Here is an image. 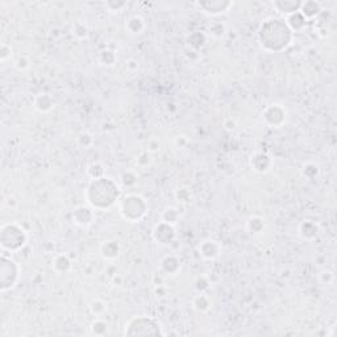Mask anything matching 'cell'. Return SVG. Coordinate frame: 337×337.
Listing matches in <instances>:
<instances>
[{
	"instance_id": "1",
	"label": "cell",
	"mask_w": 337,
	"mask_h": 337,
	"mask_svg": "<svg viewBox=\"0 0 337 337\" xmlns=\"http://www.w3.org/2000/svg\"><path fill=\"white\" fill-rule=\"evenodd\" d=\"M294 33L289 28L286 20L282 17H268L258 29L259 47L268 53H281L290 47Z\"/></svg>"
},
{
	"instance_id": "2",
	"label": "cell",
	"mask_w": 337,
	"mask_h": 337,
	"mask_svg": "<svg viewBox=\"0 0 337 337\" xmlns=\"http://www.w3.org/2000/svg\"><path fill=\"white\" fill-rule=\"evenodd\" d=\"M121 190L115 180L108 177L91 179L84 196L90 207L97 211H107L120 200Z\"/></svg>"
},
{
	"instance_id": "3",
	"label": "cell",
	"mask_w": 337,
	"mask_h": 337,
	"mask_svg": "<svg viewBox=\"0 0 337 337\" xmlns=\"http://www.w3.org/2000/svg\"><path fill=\"white\" fill-rule=\"evenodd\" d=\"M28 235L17 223H7L0 228V245L5 252L16 253L25 246Z\"/></svg>"
},
{
	"instance_id": "4",
	"label": "cell",
	"mask_w": 337,
	"mask_h": 337,
	"mask_svg": "<svg viewBox=\"0 0 337 337\" xmlns=\"http://www.w3.org/2000/svg\"><path fill=\"white\" fill-rule=\"evenodd\" d=\"M146 200L139 194H128L119 200V212L124 220L139 223L148 212Z\"/></svg>"
},
{
	"instance_id": "5",
	"label": "cell",
	"mask_w": 337,
	"mask_h": 337,
	"mask_svg": "<svg viewBox=\"0 0 337 337\" xmlns=\"http://www.w3.org/2000/svg\"><path fill=\"white\" fill-rule=\"evenodd\" d=\"M127 336H162L166 335L161 323L152 316H134L125 325Z\"/></svg>"
},
{
	"instance_id": "6",
	"label": "cell",
	"mask_w": 337,
	"mask_h": 337,
	"mask_svg": "<svg viewBox=\"0 0 337 337\" xmlns=\"http://www.w3.org/2000/svg\"><path fill=\"white\" fill-rule=\"evenodd\" d=\"M20 266L12 257L1 254L0 262V290L1 292L10 291L16 287L20 279Z\"/></svg>"
},
{
	"instance_id": "7",
	"label": "cell",
	"mask_w": 337,
	"mask_h": 337,
	"mask_svg": "<svg viewBox=\"0 0 337 337\" xmlns=\"http://www.w3.org/2000/svg\"><path fill=\"white\" fill-rule=\"evenodd\" d=\"M287 120V111L285 107L278 103H273L265 107L262 111V121L269 128H281Z\"/></svg>"
},
{
	"instance_id": "8",
	"label": "cell",
	"mask_w": 337,
	"mask_h": 337,
	"mask_svg": "<svg viewBox=\"0 0 337 337\" xmlns=\"http://www.w3.org/2000/svg\"><path fill=\"white\" fill-rule=\"evenodd\" d=\"M195 5L203 14L208 16H220V15L226 14L228 11L233 7V1L228 0H203V1H196Z\"/></svg>"
},
{
	"instance_id": "9",
	"label": "cell",
	"mask_w": 337,
	"mask_h": 337,
	"mask_svg": "<svg viewBox=\"0 0 337 337\" xmlns=\"http://www.w3.org/2000/svg\"><path fill=\"white\" fill-rule=\"evenodd\" d=\"M153 240L162 246H169L174 242L177 237L176 228L171 224H167L165 222L157 223L152 231Z\"/></svg>"
},
{
	"instance_id": "10",
	"label": "cell",
	"mask_w": 337,
	"mask_h": 337,
	"mask_svg": "<svg viewBox=\"0 0 337 337\" xmlns=\"http://www.w3.org/2000/svg\"><path fill=\"white\" fill-rule=\"evenodd\" d=\"M249 165L252 170L258 173V174H265L268 173L273 166V158L270 154L265 152H254L249 158Z\"/></svg>"
},
{
	"instance_id": "11",
	"label": "cell",
	"mask_w": 337,
	"mask_h": 337,
	"mask_svg": "<svg viewBox=\"0 0 337 337\" xmlns=\"http://www.w3.org/2000/svg\"><path fill=\"white\" fill-rule=\"evenodd\" d=\"M198 252L206 261H213L222 253V245L219 244V241L207 239L198 245Z\"/></svg>"
},
{
	"instance_id": "12",
	"label": "cell",
	"mask_w": 337,
	"mask_h": 337,
	"mask_svg": "<svg viewBox=\"0 0 337 337\" xmlns=\"http://www.w3.org/2000/svg\"><path fill=\"white\" fill-rule=\"evenodd\" d=\"M73 222L79 226L91 225L95 220V212L94 208L90 206H79L71 213Z\"/></svg>"
},
{
	"instance_id": "13",
	"label": "cell",
	"mask_w": 337,
	"mask_h": 337,
	"mask_svg": "<svg viewBox=\"0 0 337 337\" xmlns=\"http://www.w3.org/2000/svg\"><path fill=\"white\" fill-rule=\"evenodd\" d=\"M319 231H320V228H319L318 223L309 220V219L303 220L298 226V235L302 240L305 241H312L314 239H316Z\"/></svg>"
},
{
	"instance_id": "14",
	"label": "cell",
	"mask_w": 337,
	"mask_h": 337,
	"mask_svg": "<svg viewBox=\"0 0 337 337\" xmlns=\"http://www.w3.org/2000/svg\"><path fill=\"white\" fill-rule=\"evenodd\" d=\"M182 262L176 254H167L161 261V270L167 275H177L180 272Z\"/></svg>"
},
{
	"instance_id": "15",
	"label": "cell",
	"mask_w": 337,
	"mask_h": 337,
	"mask_svg": "<svg viewBox=\"0 0 337 337\" xmlns=\"http://www.w3.org/2000/svg\"><path fill=\"white\" fill-rule=\"evenodd\" d=\"M145 29H146V23L139 15H133L125 21V31L130 36H141L145 32Z\"/></svg>"
},
{
	"instance_id": "16",
	"label": "cell",
	"mask_w": 337,
	"mask_h": 337,
	"mask_svg": "<svg viewBox=\"0 0 337 337\" xmlns=\"http://www.w3.org/2000/svg\"><path fill=\"white\" fill-rule=\"evenodd\" d=\"M300 5H302V1H298V0H278L273 3V7L277 10L278 14L285 15V17L298 12L300 10Z\"/></svg>"
},
{
	"instance_id": "17",
	"label": "cell",
	"mask_w": 337,
	"mask_h": 337,
	"mask_svg": "<svg viewBox=\"0 0 337 337\" xmlns=\"http://www.w3.org/2000/svg\"><path fill=\"white\" fill-rule=\"evenodd\" d=\"M285 20H286L287 25H289V28L292 31V33L303 32V31L307 28V24H308V20L305 19V16L300 14L299 11L295 12V14L290 15V16H287V17H285Z\"/></svg>"
},
{
	"instance_id": "18",
	"label": "cell",
	"mask_w": 337,
	"mask_h": 337,
	"mask_svg": "<svg viewBox=\"0 0 337 337\" xmlns=\"http://www.w3.org/2000/svg\"><path fill=\"white\" fill-rule=\"evenodd\" d=\"M299 12L305 16L307 20L315 19L318 15L321 12V4L315 0H308V1H302Z\"/></svg>"
},
{
	"instance_id": "19",
	"label": "cell",
	"mask_w": 337,
	"mask_h": 337,
	"mask_svg": "<svg viewBox=\"0 0 337 337\" xmlns=\"http://www.w3.org/2000/svg\"><path fill=\"white\" fill-rule=\"evenodd\" d=\"M33 107L41 113L51 111L54 108V99L49 95V94H38L37 96L34 97L33 102Z\"/></svg>"
},
{
	"instance_id": "20",
	"label": "cell",
	"mask_w": 337,
	"mask_h": 337,
	"mask_svg": "<svg viewBox=\"0 0 337 337\" xmlns=\"http://www.w3.org/2000/svg\"><path fill=\"white\" fill-rule=\"evenodd\" d=\"M100 254L104 259H115L120 254V245L112 240L104 241L100 245Z\"/></svg>"
},
{
	"instance_id": "21",
	"label": "cell",
	"mask_w": 337,
	"mask_h": 337,
	"mask_svg": "<svg viewBox=\"0 0 337 337\" xmlns=\"http://www.w3.org/2000/svg\"><path fill=\"white\" fill-rule=\"evenodd\" d=\"M53 269L58 274H65L71 269V259L66 254H58L53 259Z\"/></svg>"
},
{
	"instance_id": "22",
	"label": "cell",
	"mask_w": 337,
	"mask_h": 337,
	"mask_svg": "<svg viewBox=\"0 0 337 337\" xmlns=\"http://www.w3.org/2000/svg\"><path fill=\"white\" fill-rule=\"evenodd\" d=\"M90 333L93 336H106L110 333V324L102 318H95L90 325Z\"/></svg>"
},
{
	"instance_id": "23",
	"label": "cell",
	"mask_w": 337,
	"mask_h": 337,
	"mask_svg": "<svg viewBox=\"0 0 337 337\" xmlns=\"http://www.w3.org/2000/svg\"><path fill=\"white\" fill-rule=\"evenodd\" d=\"M191 305L199 312H207L211 308V300L206 295V292H198V295L193 298Z\"/></svg>"
},
{
	"instance_id": "24",
	"label": "cell",
	"mask_w": 337,
	"mask_h": 337,
	"mask_svg": "<svg viewBox=\"0 0 337 337\" xmlns=\"http://www.w3.org/2000/svg\"><path fill=\"white\" fill-rule=\"evenodd\" d=\"M246 229L252 235H261L265 229V222L261 216H250L246 222Z\"/></svg>"
},
{
	"instance_id": "25",
	"label": "cell",
	"mask_w": 337,
	"mask_h": 337,
	"mask_svg": "<svg viewBox=\"0 0 337 337\" xmlns=\"http://www.w3.org/2000/svg\"><path fill=\"white\" fill-rule=\"evenodd\" d=\"M97 61H99V65L106 66V67H111L116 64L117 61V57H116V53L111 49H104L99 53V57H97Z\"/></svg>"
},
{
	"instance_id": "26",
	"label": "cell",
	"mask_w": 337,
	"mask_h": 337,
	"mask_svg": "<svg viewBox=\"0 0 337 337\" xmlns=\"http://www.w3.org/2000/svg\"><path fill=\"white\" fill-rule=\"evenodd\" d=\"M179 220V212L176 207H166L161 213V222L176 225Z\"/></svg>"
},
{
	"instance_id": "27",
	"label": "cell",
	"mask_w": 337,
	"mask_h": 337,
	"mask_svg": "<svg viewBox=\"0 0 337 337\" xmlns=\"http://www.w3.org/2000/svg\"><path fill=\"white\" fill-rule=\"evenodd\" d=\"M174 196H176L177 200L182 204L191 203V202H193V198H194L191 189H190V187H186V186L177 189L176 193H174Z\"/></svg>"
},
{
	"instance_id": "28",
	"label": "cell",
	"mask_w": 337,
	"mask_h": 337,
	"mask_svg": "<svg viewBox=\"0 0 337 337\" xmlns=\"http://www.w3.org/2000/svg\"><path fill=\"white\" fill-rule=\"evenodd\" d=\"M90 311L95 318H102L107 312V303L102 299H94L90 303Z\"/></svg>"
},
{
	"instance_id": "29",
	"label": "cell",
	"mask_w": 337,
	"mask_h": 337,
	"mask_svg": "<svg viewBox=\"0 0 337 337\" xmlns=\"http://www.w3.org/2000/svg\"><path fill=\"white\" fill-rule=\"evenodd\" d=\"M87 176L90 177L91 179H97V178L104 177V169H103L102 163L93 162V163L87 167Z\"/></svg>"
},
{
	"instance_id": "30",
	"label": "cell",
	"mask_w": 337,
	"mask_h": 337,
	"mask_svg": "<svg viewBox=\"0 0 337 337\" xmlns=\"http://www.w3.org/2000/svg\"><path fill=\"white\" fill-rule=\"evenodd\" d=\"M90 31H88L87 25L83 23H75L73 27V36L78 40H87Z\"/></svg>"
},
{
	"instance_id": "31",
	"label": "cell",
	"mask_w": 337,
	"mask_h": 337,
	"mask_svg": "<svg viewBox=\"0 0 337 337\" xmlns=\"http://www.w3.org/2000/svg\"><path fill=\"white\" fill-rule=\"evenodd\" d=\"M209 33L215 38H222L225 34V25L222 21H215L209 25Z\"/></svg>"
},
{
	"instance_id": "32",
	"label": "cell",
	"mask_w": 337,
	"mask_h": 337,
	"mask_svg": "<svg viewBox=\"0 0 337 337\" xmlns=\"http://www.w3.org/2000/svg\"><path fill=\"white\" fill-rule=\"evenodd\" d=\"M302 173H303V176H305V178L312 179V178H315V177L319 174V167L318 165H315V163H312V162H307V163L303 165Z\"/></svg>"
},
{
	"instance_id": "33",
	"label": "cell",
	"mask_w": 337,
	"mask_h": 337,
	"mask_svg": "<svg viewBox=\"0 0 337 337\" xmlns=\"http://www.w3.org/2000/svg\"><path fill=\"white\" fill-rule=\"evenodd\" d=\"M209 285H211L209 279L206 275H199L194 282L195 290L198 291V292H206L209 289Z\"/></svg>"
},
{
	"instance_id": "34",
	"label": "cell",
	"mask_w": 337,
	"mask_h": 337,
	"mask_svg": "<svg viewBox=\"0 0 337 337\" xmlns=\"http://www.w3.org/2000/svg\"><path fill=\"white\" fill-rule=\"evenodd\" d=\"M121 182L125 187H132L137 183V174L133 171H124L121 174Z\"/></svg>"
},
{
	"instance_id": "35",
	"label": "cell",
	"mask_w": 337,
	"mask_h": 337,
	"mask_svg": "<svg viewBox=\"0 0 337 337\" xmlns=\"http://www.w3.org/2000/svg\"><path fill=\"white\" fill-rule=\"evenodd\" d=\"M319 281H320V283L321 285H331V283H333V281H335V274H333L331 270H323V272H320V274H319Z\"/></svg>"
},
{
	"instance_id": "36",
	"label": "cell",
	"mask_w": 337,
	"mask_h": 337,
	"mask_svg": "<svg viewBox=\"0 0 337 337\" xmlns=\"http://www.w3.org/2000/svg\"><path fill=\"white\" fill-rule=\"evenodd\" d=\"M94 143L93 136L87 132H83L78 136V144L82 146V148H90Z\"/></svg>"
},
{
	"instance_id": "37",
	"label": "cell",
	"mask_w": 337,
	"mask_h": 337,
	"mask_svg": "<svg viewBox=\"0 0 337 337\" xmlns=\"http://www.w3.org/2000/svg\"><path fill=\"white\" fill-rule=\"evenodd\" d=\"M125 5H127L125 1H115V0H111V1H107L106 3V7L111 12H119V11L124 8Z\"/></svg>"
},
{
	"instance_id": "38",
	"label": "cell",
	"mask_w": 337,
	"mask_h": 337,
	"mask_svg": "<svg viewBox=\"0 0 337 337\" xmlns=\"http://www.w3.org/2000/svg\"><path fill=\"white\" fill-rule=\"evenodd\" d=\"M11 56H12V49H11V47L3 44V45H1V49H0V60L4 62V61L8 60Z\"/></svg>"
},
{
	"instance_id": "39",
	"label": "cell",
	"mask_w": 337,
	"mask_h": 337,
	"mask_svg": "<svg viewBox=\"0 0 337 337\" xmlns=\"http://www.w3.org/2000/svg\"><path fill=\"white\" fill-rule=\"evenodd\" d=\"M125 69L128 70V71H130V73L137 71V70H139V61L133 60V58L128 60L125 62Z\"/></svg>"
},
{
	"instance_id": "40",
	"label": "cell",
	"mask_w": 337,
	"mask_h": 337,
	"mask_svg": "<svg viewBox=\"0 0 337 337\" xmlns=\"http://www.w3.org/2000/svg\"><path fill=\"white\" fill-rule=\"evenodd\" d=\"M174 144H176L177 148H180L183 149L187 146V144H189V140L186 139V136H177L176 140H174Z\"/></svg>"
},
{
	"instance_id": "41",
	"label": "cell",
	"mask_w": 337,
	"mask_h": 337,
	"mask_svg": "<svg viewBox=\"0 0 337 337\" xmlns=\"http://www.w3.org/2000/svg\"><path fill=\"white\" fill-rule=\"evenodd\" d=\"M149 162H150V158H149V152H144L141 153L137 158V163L140 166H146Z\"/></svg>"
},
{
	"instance_id": "42",
	"label": "cell",
	"mask_w": 337,
	"mask_h": 337,
	"mask_svg": "<svg viewBox=\"0 0 337 337\" xmlns=\"http://www.w3.org/2000/svg\"><path fill=\"white\" fill-rule=\"evenodd\" d=\"M160 150V143L158 140H150L148 143V152L149 153H156Z\"/></svg>"
},
{
	"instance_id": "43",
	"label": "cell",
	"mask_w": 337,
	"mask_h": 337,
	"mask_svg": "<svg viewBox=\"0 0 337 337\" xmlns=\"http://www.w3.org/2000/svg\"><path fill=\"white\" fill-rule=\"evenodd\" d=\"M16 66H17V69L19 70H25L29 67V61L25 58V57H20L19 61H17V64H16Z\"/></svg>"
},
{
	"instance_id": "44",
	"label": "cell",
	"mask_w": 337,
	"mask_h": 337,
	"mask_svg": "<svg viewBox=\"0 0 337 337\" xmlns=\"http://www.w3.org/2000/svg\"><path fill=\"white\" fill-rule=\"evenodd\" d=\"M224 128H225L226 130H233L236 128V123L235 120H232V119H226L225 121H224Z\"/></svg>"
}]
</instances>
